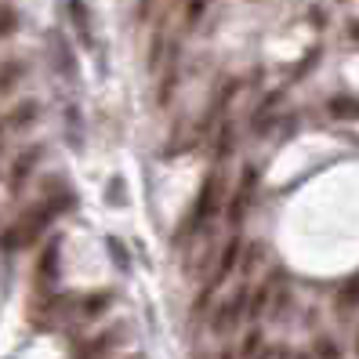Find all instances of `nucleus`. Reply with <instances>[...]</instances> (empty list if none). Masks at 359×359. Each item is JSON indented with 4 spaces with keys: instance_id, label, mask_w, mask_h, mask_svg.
<instances>
[{
    "instance_id": "nucleus-7",
    "label": "nucleus",
    "mask_w": 359,
    "mask_h": 359,
    "mask_svg": "<svg viewBox=\"0 0 359 359\" xmlns=\"http://www.w3.org/2000/svg\"><path fill=\"white\" fill-rule=\"evenodd\" d=\"M48 44H51V55H55V69L66 76L69 83H76V80H80V66H76V55H73V48H69L66 33L55 29V33L48 36Z\"/></svg>"
},
{
    "instance_id": "nucleus-11",
    "label": "nucleus",
    "mask_w": 359,
    "mask_h": 359,
    "mask_svg": "<svg viewBox=\"0 0 359 359\" xmlns=\"http://www.w3.org/2000/svg\"><path fill=\"white\" fill-rule=\"evenodd\" d=\"M22 80H26V62L22 58H4L0 62V95H15Z\"/></svg>"
},
{
    "instance_id": "nucleus-12",
    "label": "nucleus",
    "mask_w": 359,
    "mask_h": 359,
    "mask_svg": "<svg viewBox=\"0 0 359 359\" xmlns=\"http://www.w3.org/2000/svg\"><path fill=\"white\" fill-rule=\"evenodd\" d=\"M113 302H116V290H95V294H88V298L80 302V316H88V320H98L102 312H109V309H113Z\"/></svg>"
},
{
    "instance_id": "nucleus-2",
    "label": "nucleus",
    "mask_w": 359,
    "mask_h": 359,
    "mask_svg": "<svg viewBox=\"0 0 359 359\" xmlns=\"http://www.w3.org/2000/svg\"><path fill=\"white\" fill-rule=\"evenodd\" d=\"M247 302H250V287H236L232 294H225V302H218L215 312H210V334L229 337L232 330H240L247 323Z\"/></svg>"
},
{
    "instance_id": "nucleus-18",
    "label": "nucleus",
    "mask_w": 359,
    "mask_h": 359,
    "mask_svg": "<svg viewBox=\"0 0 359 359\" xmlns=\"http://www.w3.org/2000/svg\"><path fill=\"white\" fill-rule=\"evenodd\" d=\"M312 352H316V359H341V348H337L334 337H316Z\"/></svg>"
},
{
    "instance_id": "nucleus-1",
    "label": "nucleus",
    "mask_w": 359,
    "mask_h": 359,
    "mask_svg": "<svg viewBox=\"0 0 359 359\" xmlns=\"http://www.w3.org/2000/svg\"><path fill=\"white\" fill-rule=\"evenodd\" d=\"M222 193H225V171H222V167H210V171L203 175V185H200V193H196V203H193V210H189V218H185L182 240H193L196 232H203L210 222L218 218Z\"/></svg>"
},
{
    "instance_id": "nucleus-10",
    "label": "nucleus",
    "mask_w": 359,
    "mask_h": 359,
    "mask_svg": "<svg viewBox=\"0 0 359 359\" xmlns=\"http://www.w3.org/2000/svg\"><path fill=\"white\" fill-rule=\"evenodd\" d=\"M36 116H40V102H33V98H22L15 105V109L4 116V123L11 131H26V128H33L36 123Z\"/></svg>"
},
{
    "instance_id": "nucleus-22",
    "label": "nucleus",
    "mask_w": 359,
    "mask_h": 359,
    "mask_svg": "<svg viewBox=\"0 0 359 359\" xmlns=\"http://www.w3.org/2000/svg\"><path fill=\"white\" fill-rule=\"evenodd\" d=\"M4 135H8V123L0 120V149H4Z\"/></svg>"
},
{
    "instance_id": "nucleus-24",
    "label": "nucleus",
    "mask_w": 359,
    "mask_h": 359,
    "mask_svg": "<svg viewBox=\"0 0 359 359\" xmlns=\"http://www.w3.org/2000/svg\"><path fill=\"white\" fill-rule=\"evenodd\" d=\"M294 359H312V355H294Z\"/></svg>"
},
{
    "instance_id": "nucleus-19",
    "label": "nucleus",
    "mask_w": 359,
    "mask_h": 359,
    "mask_svg": "<svg viewBox=\"0 0 359 359\" xmlns=\"http://www.w3.org/2000/svg\"><path fill=\"white\" fill-rule=\"evenodd\" d=\"M355 305H359V276L348 280L345 290H341V309H355Z\"/></svg>"
},
{
    "instance_id": "nucleus-26",
    "label": "nucleus",
    "mask_w": 359,
    "mask_h": 359,
    "mask_svg": "<svg viewBox=\"0 0 359 359\" xmlns=\"http://www.w3.org/2000/svg\"><path fill=\"white\" fill-rule=\"evenodd\" d=\"M128 359H142V355H128Z\"/></svg>"
},
{
    "instance_id": "nucleus-6",
    "label": "nucleus",
    "mask_w": 359,
    "mask_h": 359,
    "mask_svg": "<svg viewBox=\"0 0 359 359\" xmlns=\"http://www.w3.org/2000/svg\"><path fill=\"white\" fill-rule=\"evenodd\" d=\"M40 160H44V145H29V149H22L11 160V167H8V189L15 196L26 189V182L33 178V171L40 167Z\"/></svg>"
},
{
    "instance_id": "nucleus-16",
    "label": "nucleus",
    "mask_w": 359,
    "mask_h": 359,
    "mask_svg": "<svg viewBox=\"0 0 359 359\" xmlns=\"http://www.w3.org/2000/svg\"><path fill=\"white\" fill-rule=\"evenodd\" d=\"M258 352H265V348H262V330L255 327V330H247L243 341L236 345V359H258Z\"/></svg>"
},
{
    "instance_id": "nucleus-13",
    "label": "nucleus",
    "mask_w": 359,
    "mask_h": 359,
    "mask_svg": "<svg viewBox=\"0 0 359 359\" xmlns=\"http://www.w3.org/2000/svg\"><path fill=\"white\" fill-rule=\"evenodd\" d=\"M18 26H22V15H18V8L11 4V0H0V40H11L18 33Z\"/></svg>"
},
{
    "instance_id": "nucleus-23",
    "label": "nucleus",
    "mask_w": 359,
    "mask_h": 359,
    "mask_svg": "<svg viewBox=\"0 0 359 359\" xmlns=\"http://www.w3.org/2000/svg\"><path fill=\"white\" fill-rule=\"evenodd\" d=\"M355 352H359V334H355Z\"/></svg>"
},
{
    "instance_id": "nucleus-17",
    "label": "nucleus",
    "mask_w": 359,
    "mask_h": 359,
    "mask_svg": "<svg viewBox=\"0 0 359 359\" xmlns=\"http://www.w3.org/2000/svg\"><path fill=\"white\" fill-rule=\"evenodd\" d=\"M330 116H337V120H355L359 116V98H330Z\"/></svg>"
},
{
    "instance_id": "nucleus-4",
    "label": "nucleus",
    "mask_w": 359,
    "mask_h": 359,
    "mask_svg": "<svg viewBox=\"0 0 359 359\" xmlns=\"http://www.w3.org/2000/svg\"><path fill=\"white\" fill-rule=\"evenodd\" d=\"M255 193H258V167H255V163H247L243 171H240V178H236V189H232L229 203H225V218H229L232 229H240V225H243V218H247V210H250V200H255Z\"/></svg>"
},
{
    "instance_id": "nucleus-9",
    "label": "nucleus",
    "mask_w": 359,
    "mask_h": 359,
    "mask_svg": "<svg viewBox=\"0 0 359 359\" xmlns=\"http://www.w3.org/2000/svg\"><path fill=\"white\" fill-rule=\"evenodd\" d=\"M66 15H69V22H73V29H76V36H80V44L91 48V44H95V26H91L88 4H83V0H66Z\"/></svg>"
},
{
    "instance_id": "nucleus-14",
    "label": "nucleus",
    "mask_w": 359,
    "mask_h": 359,
    "mask_svg": "<svg viewBox=\"0 0 359 359\" xmlns=\"http://www.w3.org/2000/svg\"><path fill=\"white\" fill-rule=\"evenodd\" d=\"M269 302H272V287L269 283H258L255 290H250V302H247V323H255L258 316L269 309Z\"/></svg>"
},
{
    "instance_id": "nucleus-3",
    "label": "nucleus",
    "mask_w": 359,
    "mask_h": 359,
    "mask_svg": "<svg viewBox=\"0 0 359 359\" xmlns=\"http://www.w3.org/2000/svg\"><path fill=\"white\" fill-rule=\"evenodd\" d=\"M243 247H247L243 232H240V229H232V236L218 247L215 269H210V276H207V283H203L210 294H218V287H225V283L232 280V272H236V265H240V258H243Z\"/></svg>"
},
{
    "instance_id": "nucleus-8",
    "label": "nucleus",
    "mask_w": 359,
    "mask_h": 359,
    "mask_svg": "<svg viewBox=\"0 0 359 359\" xmlns=\"http://www.w3.org/2000/svg\"><path fill=\"white\" fill-rule=\"evenodd\" d=\"M123 327H109V330H102V334H95L88 345L80 348V359H105L113 348H120V341H123Z\"/></svg>"
},
{
    "instance_id": "nucleus-20",
    "label": "nucleus",
    "mask_w": 359,
    "mask_h": 359,
    "mask_svg": "<svg viewBox=\"0 0 359 359\" xmlns=\"http://www.w3.org/2000/svg\"><path fill=\"white\" fill-rule=\"evenodd\" d=\"M156 4H160V0H138V22H145V18L156 11Z\"/></svg>"
},
{
    "instance_id": "nucleus-25",
    "label": "nucleus",
    "mask_w": 359,
    "mask_h": 359,
    "mask_svg": "<svg viewBox=\"0 0 359 359\" xmlns=\"http://www.w3.org/2000/svg\"><path fill=\"white\" fill-rule=\"evenodd\" d=\"M355 40H359V26H355Z\"/></svg>"
},
{
    "instance_id": "nucleus-5",
    "label": "nucleus",
    "mask_w": 359,
    "mask_h": 359,
    "mask_svg": "<svg viewBox=\"0 0 359 359\" xmlns=\"http://www.w3.org/2000/svg\"><path fill=\"white\" fill-rule=\"evenodd\" d=\"M58 258H62V243L51 240L36 258V269H33V283H36V298H48L55 294V283H58Z\"/></svg>"
},
{
    "instance_id": "nucleus-15",
    "label": "nucleus",
    "mask_w": 359,
    "mask_h": 359,
    "mask_svg": "<svg viewBox=\"0 0 359 359\" xmlns=\"http://www.w3.org/2000/svg\"><path fill=\"white\" fill-rule=\"evenodd\" d=\"M207 8H210V0H182V22H185V29H196L200 18L207 15Z\"/></svg>"
},
{
    "instance_id": "nucleus-21",
    "label": "nucleus",
    "mask_w": 359,
    "mask_h": 359,
    "mask_svg": "<svg viewBox=\"0 0 359 359\" xmlns=\"http://www.w3.org/2000/svg\"><path fill=\"white\" fill-rule=\"evenodd\" d=\"M215 359H236V348H229V345H225V348H222Z\"/></svg>"
},
{
    "instance_id": "nucleus-27",
    "label": "nucleus",
    "mask_w": 359,
    "mask_h": 359,
    "mask_svg": "<svg viewBox=\"0 0 359 359\" xmlns=\"http://www.w3.org/2000/svg\"><path fill=\"white\" fill-rule=\"evenodd\" d=\"M175 4H182V0H175Z\"/></svg>"
}]
</instances>
